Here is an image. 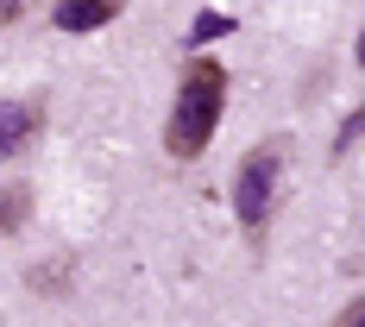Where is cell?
Segmentation results:
<instances>
[{"mask_svg": "<svg viewBox=\"0 0 365 327\" xmlns=\"http://www.w3.org/2000/svg\"><path fill=\"white\" fill-rule=\"evenodd\" d=\"M220 108H227V70L215 57H189V70L177 82V101H170V120H164V145L170 157H202L208 139L220 126Z\"/></svg>", "mask_w": 365, "mask_h": 327, "instance_id": "6da1fadb", "label": "cell"}, {"mask_svg": "<svg viewBox=\"0 0 365 327\" xmlns=\"http://www.w3.org/2000/svg\"><path fill=\"white\" fill-rule=\"evenodd\" d=\"M277 189H284V145H258L246 164H240V177H233V208L246 220V233H258L271 208H277Z\"/></svg>", "mask_w": 365, "mask_h": 327, "instance_id": "7a4b0ae2", "label": "cell"}, {"mask_svg": "<svg viewBox=\"0 0 365 327\" xmlns=\"http://www.w3.org/2000/svg\"><path fill=\"white\" fill-rule=\"evenodd\" d=\"M38 126H44V113L32 101H0V164H13V157H26L38 139Z\"/></svg>", "mask_w": 365, "mask_h": 327, "instance_id": "3957f363", "label": "cell"}, {"mask_svg": "<svg viewBox=\"0 0 365 327\" xmlns=\"http://www.w3.org/2000/svg\"><path fill=\"white\" fill-rule=\"evenodd\" d=\"M113 13H120V0H57L51 26L57 32H95V26H108Z\"/></svg>", "mask_w": 365, "mask_h": 327, "instance_id": "277c9868", "label": "cell"}, {"mask_svg": "<svg viewBox=\"0 0 365 327\" xmlns=\"http://www.w3.org/2000/svg\"><path fill=\"white\" fill-rule=\"evenodd\" d=\"M32 214V189L19 182V189H0V233H19Z\"/></svg>", "mask_w": 365, "mask_h": 327, "instance_id": "5b68a950", "label": "cell"}, {"mask_svg": "<svg viewBox=\"0 0 365 327\" xmlns=\"http://www.w3.org/2000/svg\"><path fill=\"white\" fill-rule=\"evenodd\" d=\"M220 32H233V19H227V13H202L195 32H189V44H208V38H220Z\"/></svg>", "mask_w": 365, "mask_h": 327, "instance_id": "8992f818", "label": "cell"}, {"mask_svg": "<svg viewBox=\"0 0 365 327\" xmlns=\"http://www.w3.org/2000/svg\"><path fill=\"white\" fill-rule=\"evenodd\" d=\"M353 139H359V113H346V126H340V139H334V157H346Z\"/></svg>", "mask_w": 365, "mask_h": 327, "instance_id": "52a82bcc", "label": "cell"}, {"mask_svg": "<svg viewBox=\"0 0 365 327\" xmlns=\"http://www.w3.org/2000/svg\"><path fill=\"white\" fill-rule=\"evenodd\" d=\"M340 327H365V302H353V308L340 315Z\"/></svg>", "mask_w": 365, "mask_h": 327, "instance_id": "ba28073f", "label": "cell"}, {"mask_svg": "<svg viewBox=\"0 0 365 327\" xmlns=\"http://www.w3.org/2000/svg\"><path fill=\"white\" fill-rule=\"evenodd\" d=\"M26 0H0V26H13V13H19Z\"/></svg>", "mask_w": 365, "mask_h": 327, "instance_id": "9c48e42d", "label": "cell"}]
</instances>
